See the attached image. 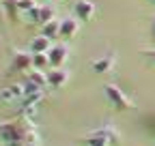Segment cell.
<instances>
[{
	"instance_id": "cell-15",
	"label": "cell",
	"mask_w": 155,
	"mask_h": 146,
	"mask_svg": "<svg viewBox=\"0 0 155 146\" xmlns=\"http://www.w3.org/2000/svg\"><path fill=\"white\" fill-rule=\"evenodd\" d=\"M26 17H28V22H39V5L32 7L30 11H26Z\"/></svg>"
},
{
	"instance_id": "cell-10",
	"label": "cell",
	"mask_w": 155,
	"mask_h": 146,
	"mask_svg": "<svg viewBox=\"0 0 155 146\" xmlns=\"http://www.w3.org/2000/svg\"><path fill=\"white\" fill-rule=\"evenodd\" d=\"M28 82H32L37 88H43V86H48V73H43V69L28 71Z\"/></svg>"
},
{
	"instance_id": "cell-12",
	"label": "cell",
	"mask_w": 155,
	"mask_h": 146,
	"mask_svg": "<svg viewBox=\"0 0 155 146\" xmlns=\"http://www.w3.org/2000/svg\"><path fill=\"white\" fill-rule=\"evenodd\" d=\"M54 15H56V11H54V7H52V5H43V7H39V24H45V22L54 20Z\"/></svg>"
},
{
	"instance_id": "cell-7",
	"label": "cell",
	"mask_w": 155,
	"mask_h": 146,
	"mask_svg": "<svg viewBox=\"0 0 155 146\" xmlns=\"http://www.w3.org/2000/svg\"><path fill=\"white\" fill-rule=\"evenodd\" d=\"M52 49V39L50 36H45V34H39V36H35L32 39V43H30V52L32 54H37V52H43V54H48Z\"/></svg>"
},
{
	"instance_id": "cell-1",
	"label": "cell",
	"mask_w": 155,
	"mask_h": 146,
	"mask_svg": "<svg viewBox=\"0 0 155 146\" xmlns=\"http://www.w3.org/2000/svg\"><path fill=\"white\" fill-rule=\"evenodd\" d=\"M104 93L108 97V101L116 107V110H121V112H127V110H134V103L131 99L123 93V90L119 86H114V84H106L104 86Z\"/></svg>"
},
{
	"instance_id": "cell-16",
	"label": "cell",
	"mask_w": 155,
	"mask_h": 146,
	"mask_svg": "<svg viewBox=\"0 0 155 146\" xmlns=\"http://www.w3.org/2000/svg\"><path fill=\"white\" fill-rule=\"evenodd\" d=\"M147 56H149V58H151V60L155 62V49H151V52H147Z\"/></svg>"
},
{
	"instance_id": "cell-18",
	"label": "cell",
	"mask_w": 155,
	"mask_h": 146,
	"mask_svg": "<svg viewBox=\"0 0 155 146\" xmlns=\"http://www.w3.org/2000/svg\"><path fill=\"white\" fill-rule=\"evenodd\" d=\"M149 2H153V5H155V0H149Z\"/></svg>"
},
{
	"instance_id": "cell-4",
	"label": "cell",
	"mask_w": 155,
	"mask_h": 146,
	"mask_svg": "<svg viewBox=\"0 0 155 146\" xmlns=\"http://www.w3.org/2000/svg\"><path fill=\"white\" fill-rule=\"evenodd\" d=\"M116 140V133L112 131V129H108V131H97V133H93L91 138H86V146H108L110 142H114Z\"/></svg>"
},
{
	"instance_id": "cell-13",
	"label": "cell",
	"mask_w": 155,
	"mask_h": 146,
	"mask_svg": "<svg viewBox=\"0 0 155 146\" xmlns=\"http://www.w3.org/2000/svg\"><path fill=\"white\" fill-rule=\"evenodd\" d=\"M32 67H35V69H43V71H45V67H50V58H48V54H43V52L32 54Z\"/></svg>"
},
{
	"instance_id": "cell-5",
	"label": "cell",
	"mask_w": 155,
	"mask_h": 146,
	"mask_svg": "<svg viewBox=\"0 0 155 146\" xmlns=\"http://www.w3.org/2000/svg\"><path fill=\"white\" fill-rule=\"evenodd\" d=\"M13 71H28L32 69V52H17L11 62Z\"/></svg>"
},
{
	"instance_id": "cell-14",
	"label": "cell",
	"mask_w": 155,
	"mask_h": 146,
	"mask_svg": "<svg viewBox=\"0 0 155 146\" xmlns=\"http://www.w3.org/2000/svg\"><path fill=\"white\" fill-rule=\"evenodd\" d=\"M32 7H37V2H35V0H17V11H22V13L30 11Z\"/></svg>"
},
{
	"instance_id": "cell-6",
	"label": "cell",
	"mask_w": 155,
	"mask_h": 146,
	"mask_svg": "<svg viewBox=\"0 0 155 146\" xmlns=\"http://www.w3.org/2000/svg\"><path fill=\"white\" fill-rule=\"evenodd\" d=\"M67 80H69V73L65 69H52L48 73V84L54 86V88H63L67 84Z\"/></svg>"
},
{
	"instance_id": "cell-17",
	"label": "cell",
	"mask_w": 155,
	"mask_h": 146,
	"mask_svg": "<svg viewBox=\"0 0 155 146\" xmlns=\"http://www.w3.org/2000/svg\"><path fill=\"white\" fill-rule=\"evenodd\" d=\"M151 36L155 39V20H153V24H151Z\"/></svg>"
},
{
	"instance_id": "cell-19",
	"label": "cell",
	"mask_w": 155,
	"mask_h": 146,
	"mask_svg": "<svg viewBox=\"0 0 155 146\" xmlns=\"http://www.w3.org/2000/svg\"><path fill=\"white\" fill-rule=\"evenodd\" d=\"M24 146H32V144H24Z\"/></svg>"
},
{
	"instance_id": "cell-11",
	"label": "cell",
	"mask_w": 155,
	"mask_h": 146,
	"mask_svg": "<svg viewBox=\"0 0 155 146\" xmlns=\"http://www.w3.org/2000/svg\"><path fill=\"white\" fill-rule=\"evenodd\" d=\"M41 34H45V36H61V20H50V22H45L43 24V30H41Z\"/></svg>"
},
{
	"instance_id": "cell-3",
	"label": "cell",
	"mask_w": 155,
	"mask_h": 146,
	"mask_svg": "<svg viewBox=\"0 0 155 146\" xmlns=\"http://www.w3.org/2000/svg\"><path fill=\"white\" fill-rule=\"evenodd\" d=\"M73 15L78 17V20H93L95 15V5L91 2V0H78V2L73 5Z\"/></svg>"
},
{
	"instance_id": "cell-2",
	"label": "cell",
	"mask_w": 155,
	"mask_h": 146,
	"mask_svg": "<svg viewBox=\"0 0 155 146\" xmlns=\"http://www.w3.org/2000/svg\"><path fill=\"white\" fill-rule=\"evenodd\" d=\"M67 56H69V47H67L65 43H56V45H52V49L48 52L50 67H52V69H61V67L65 65Z\"/></svg>"
},
{
	"instance_id": "cell-8",
	"label": "cell",
	"mask_w": 155,
	"mask_h": 146,
	"mask_svg": "<svg viewBox=\"0 0 155 146\" xmlns=\"http://www.w3.org/2000/svg\"><path fill=\"white\" fill-rule=\"evenodd\" d=\"M114 54H108V56H101V58H97L95 62H93V71L95 73H108V71H112V67H114Z\"/></svg>"
},
{
	"instance_id": "cell-9",
	"label": "cell",
	"mask_w": 155,
	"mask_h": 146,
	"mask_svg": "<svg viewBox=\"0 0 155 146\" xmlns=\"http://www.w3.org/2000/svg\"><path fill=\"white\" fill-rule=\"evenodd\" d=\"M78 28H80V22L75 17H67V20H61V36H75Z\"/></svg>"
}]
</instances>
